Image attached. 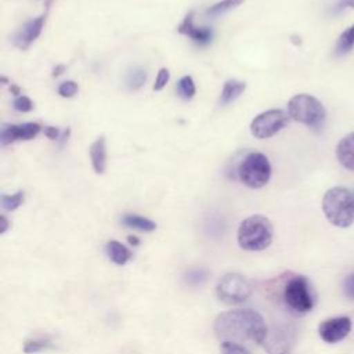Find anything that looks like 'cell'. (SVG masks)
<instances>
[{
    "instance_id": "cell-9",
    "label": "cell",
    "mask_w": 354,
    "mask_h": 354,
    "mask_svg": "<svg viewBox=\"0 0 354 354\" xmlns=\"http://www.w3.org/2000/svg\"><path fill=\"white\" fill-rule=\"evenodd\" d=\"M351 330V319L348 317H333L322 321L318 326L321 339L326 343H337L343 340Z\"/></svg>"
},
{
    "instance_id": "cell-14",
    "label": "cell",
    "mask_w": 354,
    "mask_h": 354,
    "mask_svg": "<svg viewBox=\"0 0 354 354\" xmlns=\"http://www.w3.org/2000/svg\"><path fill=\"white\" fill-rule=\"evenodd\" d=\"M90 159L93 169L97 174L104 173L105 166H106V145H105V138L100 137L97 138L91 147H90Z\"/></svg>"
},
{
    "instance_id": "cell-32",
    "label": "cell",
    "mask_w": 354,
    "mask_h": 354,
    "mask_svg": "<svg viewBox=\"0 0 354 354\" xmlns=\"http://www.w3.org/2000/svg\"><path fill=\"white\" fill-rule=\"evenodd\" d=\"M64 71H65V66H64V65H58V66L54 69V73H53V75H54V76H59Z\"/></svg>"
},
{
    "instance_id": "cell-33",
    "label": "cell",
    "mask_w": 354,
    "mask_h": 354,
    "mask_svg": "<svg viewBox=\"0 0 354 354\" xmlns=\"http://www.w3.org/2000/svg\"><path fill=\"white\" fill-rule=\"evenodd\" d=\"M127 241H129L131 245H134V246H137V245L140 243L138 238H137V236H133V235H129V236H127Z\"/></svg>"
},
{
    "instance_id": "cell-12",
    "label": "cell",
    "mask_w": 354,
    "mask_h": 354,
    "mask_svg": "<svg viewBox=\"0 0 354 354\" xmlns=\"http://www.w3.org/2000/svg\"><path fill=\"white\" fill-rule=\"evenodd\" d=\"M178 32L188 36L196 44H207V43H210V40L213 37L212 29H209L206 26H196L194 24V12L192 11L189 14H187L184 21L178 25Z\"/></svg>"
},
{
    "instance_id": "cell-35",
    "label": "cell",
    "mask_w": 354,
    "mask_h": 354,
    "mask_svg": "<svg viewBox=\"0 0 354 354\" xmlns=\"http://www.w3.org/2000/svg\"><path fill=\"white\" fill-rule=\"evenodd\" d=\"M292 37H293V39H300V37H297V36H292ZM292 41H295L296 44H300V43H301V40H292Z\"/></svg>"
},
{
    "instance_id": "cell-6",
    "label": "cell",
    "mask_w": 354,
    "mask_h": 354,
    "mask_svg": "<svg viewBox=\"0 0 354 354\" xmlns=\"http://www.w3.org/2000/svg\"><path fill=\"white\" fill-rule=\"evenodd\" d=\"M252 283L241 274L230 272L221 277L216 286V295L225 304H238L249 299L252 295Z\"/></svg>"
},
{
    "instance_id": "cell-27",
    "label": "cell",
    "mask_w": 354,
    "mask_h": 354,
    "mask_svg": "<svg viewBox=\"0 0 354 354\" xmlns=\"http://www.w3.org/2000/svg\"><path fill=\"white\" fill-rule=\"evenodd\" d=\"M14 108L18 111V112H29L32 111L33 108V104L32 101L25 97V95H18L15 100H14Z\"/></svg>"
},
{
    "instance_id": "cell-19",
    "label": "cell",
    "mask_w": 354,
    "mask_h": 354,
    "mask_svg": "<svg viewBox=\"0 0 354 354\" xmlns=\"http://www.w3.org/2000/svg\"><path fill=\"white\" fill-rule=\"evenodd\" d=\"M145 82H147V72L142 68L136 66L130 69L126 75V86L131 91L141 88L145 84Z\"/></svg>"
},
{
    "instance_id": "cell-1",
    "label": "cell",
    "mask_w": 354,
    "mask_h": 354,
    "mask_svg": "<svg viewBox=\"0 0 354 354\" xmlns=\"http://www.w3.org/2000/svg\"><path fill=\"white\" fill-rule=\"evenodd\" d=\"M214 333L220 342L231 343H263L267 336L264 318L254 310L238 308L221 313L214 321Z\"/></svg>"
},
{
    "instance_id": "cell-10",
    "label": "cell",
    "mask_w": 354,
    "mask_h": 354,
    "mask_svg": "<svg viewBox=\"0 0 354 354\" xmlns=\"http://www.w3.org/2000/svg\"><path fill=\"white\" fill-rule=\"evenodd\" d=\"M40 124L37 123H22L8 124L1 130V144L7 145L14 141H26L35 138L40 133Z\"/></svg>"
},
{
    "instance_id": "cell-15",
    "label": "cell",
    "mask_w": 354,
    "mask_h": 354,
    "mask_svg": "<svg viewBox=\"0 0 354 354\" xmlns=\"http://www.w3.org/2000/svg\"><path fill=\"white\" fill-rule=\"evenodd\" d=\"M105 250L109 260L118 266H124L131 259V252L119 241H109Z\"/></svg>"
},
{
    "instance_id": "cell-2",
    "label": "cell",
    "mask_w": 354,
    "mask_h": 354,
    "mask_svg": "<svg viewBox=\"0 0 354 354\" xmlns=\"http://www.w3.org/2000/svg\"><path fill=\"white\" fill-rule=\"evenodd\" d=\"M322 212L332 225L350 227L354 223V195L344 187L329 188L322 198Z\"/></svg>"
},
{
    "instance_id": "cell-3",
    "label": "cell",
    "mask_w": 354,
    "mask_h": 354,
    "mask_svg": "<svg viewBox=\"0 0 354 354\" xmlns=\"http://www.w3.org/2000/svg\"><path fill=\"white\" fill-rule=\"evenodd\" d=\"M272 232V224L267 217L261 214L250 216L239 224L236 235L238 245L241 249L249 252L264 250L271 245Z\"/></svg>"
},
{
    "instance_id": "cell-8",
    "label": "cell",
    "mask_w": 354,
    "mask_h": 354,
    "mask_svg": "<svg viewBox=\"0 0 354 354\" xmlns=\"http://www.w3.org/2000/svg\"><path fill=\"white\" fill-rule=\"evenodd\" d=\"M288 115L281 109H268L257 116L250 123V133L259 138H270L278 131H281L288 124Z\"/></svg>"
},
{
    "instance_id": "cell-11",
    "label": "cell",
    "mask_w": 354,
    "mask_h": 354,
    "mask_svg": "<svg viewBox=\"0 0 354 354\" xmlns=\"http://www.w3.org/2000/svg\"><path fill=\"white\" fill-rule=\"evenodd\" d=\"M44 19H46V15H40L35 19H30L28 21L22 29L14 36L12 41L14 44L21 48V50H25L30 46L32 41H35L39 35L41 33V29H43V25H44Z\"/></svg>"
},
{
    "instance_id": "cell-25",
    "label": "cell",
    "mask_w": 354,
    "mask_h": 354,
    "mask_svg": "<svg viewBox=\"0 0 354 354\" xmlns=\"http://www.w3.org/2000/svg\"><path fill=\"white\" fill-rule=\"evenodd\" d=\"M76 93H77V84L72 80H66V82L61 83L58 87V94L65 98L73 97Z\"/></svg>"
},
{
    "instance_id": "cell-7",
    "label": "cell",
    "mask_w": 354,
    "mask_h": 354,
    "mask_svg": "<svg viewBox=\"0 0 354 354\" xmlns=\"http://www.w3.org/2000/svg\"><path fill=\"white\" fill-rule=\"evenodd\" d=\"M283 300L286 306L296 311V313H308L314 307V299L310 290L308 281L301 277L296 275L292 277L283 288Z\"/></svg>"
},
{
    "instance_id": "cell-18",
    "label": "cell",
    "mask_w": 354,
    "mask_h": 354,
    "mask_svg": "<svg viewBox=\"0 0 354 354\" xmlns=\"http://www.w3.org/2000/svg\"><path fill=\"white\" fill-rule=\"evenodd\" d=\"M122 223L129 228L142 231V232H151L156 230V224L152 220L138 214H124L122 217Z\"/></svg>"
},
{
    "instance_id": "cell-22",
    "label": "cell",
    "mask_w": 354,
    "mask_h": 354,
    "mask_svg": "<svg viewBox=\"0 0 354 354\" xmlns=\"http://www.w3.org/2000/svg\"><path fill=\"white\" fill-rule=\"evenodd\" d=\"M24 202V192L18 191L12 195H1V206L4 210H15Z\"/></svg>"
},
{
    "instance_id": "cell-4",
    "label": "cell",
    "mask_w": 354,
    "mask_h": 354,
    "mask_svg": "<svg viewBox=\"0 0 354 354\" xmlns=\"http://www.w3.org/2000/svg\"><path fill=\"white\" fill-rule=\"evenodd\" d=\"M288 115L308 127L319 129L326 118V112L319 100L310 94H296L288 102Z\"/></svg>"
},
{
    "instance_id": "cell-16",
    "label": "cell",
    "mask_w": 354,
    "mask_h": 354,
    "mask_svg": "<svg viewBox=\"0 0 354 354\" xmlns=\"http://www.w3.org/2000/svg\"><path fill=\"white\" fill-rule=\"evenodd\" d=\"M246 88V84L239 80H227L220 94V105H228L235 101Z\"/></svg>"
},
{
    "instance_id": "cell-20",
    "label": "cell",
    "mask_w": 354,
    "mask_h": 354,
    "mask_svg": "<svg viewBox=\"0 0 354 354\" xmlns=\"http://www.w3.org/2000/svg\"><path fill=\"white\" fill-rule=\"evenodd\" d=\"M245 0H221L213 6H210L207 10H206V14L209 17H218V15H223L225 12H228L232 8H236L238 6H241Z\"/></svg>"
},
{
    "instance_id": "cell-24",
    "label": "cell",
    "mask_w": 354,
    "mask_h": 354,
    "mask_svg": "<svg viewBox=\"0 0 354 354\" xmlns=\"http://www.w3.org/2000/svg\"><path fill=\"white\" fill-rule=\"evenodd\" d=\"M220 350L223 354H250L242 344L231 342H221Z\"/></svg>"
},
{
    "instance_id": "cell-17",
    "label": "cell",
    "mask_w": 354,
    "mask_h": 354,
    "mask_svg": "<svg viewBox=\"0 0 354 354\" xmlns=\"http://www.w3.org/2000/svg\"><path fill=\"white\" fill-rule=\"evenodd\" d=\"M354 48V24L346 28L336 40L335 55L343 57Z\"/></svg>"
},
{
    "instance_id": "cell-31",
    "label": "cell",
    "mask_w": 354,
    "mask_h": 354,
    "mask_svg": "<svg viewBox=\"0 0 354 354\" xmlns=\"http://www.w3.org/2000/svg\"><path fill=\"white\" fill-rule=\"evenodd\" d=\"M0 220H1V232L4 234L8 228V220L6 218V216H0Z\"/></svg>"
},
{
    "instance_id": "cell-21",
    "label": "cell",
    "mask_w": 354,
    "mask_h": 354,
    "mask_svg": "<svg viewBox=\"0 0 354 354\" xmlns=\"http://www.w3.org/2000/svg\"><path fill=\"white\" fill-rule=\"evenodd\" d=\"M195 83L191 76H183L177 83V93L183 100H191L195 95Z\"/></svg>"
},
{
    "instance_id": "cell-23",
    "label": "cell",
    "mask_w": 354,
    "mask_h": 354,
    "mask_svg": "<svg viewBox=\"0 0 354 354\" xmlns=\"http://www.w3.org/2000/svg\"><path fill=\"white\" fill-rule=\"evenodd\" d=\"M50 347V342L48 340H29L25 343V347H24V351L26 354H35V353H39L44 348Z\"/></svg>"
},
{
    "instance_id": "cell-34",
    "label": "cell",
    "mask_w": 354,
    "mask_h": 354,
    "mask_svg": "<svg viewBox=\"0 0 354 354\" xmlns=\"http://www.w3.org/2000/svg\"><path fill=\"white\" fill-rule=\"evenodd\" d=\"M10 90H11V93H12L14 95H18V94H19V88H18L17 86H14V84H11Z\"/></svg>"
},
{
    "instance_id": "cell-13",
    "label": "cell",
    "mask_w": 354,
    "mask_h": 354,
    "mask_svg": "<svg viewBox=\"0 0 354 354\" xmlns=\"http://www.w3.org/2000/svg\"><path fill=\"white\" fill-rule=\"evenodd\" d=\"M336 159L350 171H354V131L344 136L336 145Z\"/></svg>"
},
{
    "instance_id": "cell-5",
    "label": "cell",
    "mask_w": 354,
    "mask_h": 354,
    "mask_svg": "<svg viewBox=\"0 0 354 354\" xmlns=\"http://www.w3.org/2000/svg\"><path fill=\"white\" fill-rule=\"evenodd\" d=\"M238 178L249 188L264 187L271 177V165L268 158L261 152L248 153L236 169Z\"/></svg>"
},
{
    "instance_id": "cell-30",
    "label": "cell",
    "mask_w": 354,
    "mask_h": 354,
    "mask_svg": "<svg viewBox=\"0 0 354 354\" xmlns=\"http://www.w3.org/2000/svg\"><path fill=\"white\" fill-rule=\"evenodd\" d=\"M44 134L50 140H58L59 138V130L57 127H53V126H46L44 127Z\"/></svg>"
},
{
    "instance_id": "cell-28",
    "label": "cell",
    "mask_w": 354,
    "mask_h": 354,
    "mask_svg": "<svg viewBox=\"0 0 354 354\" xmlns=\"http://www.w3.org/2000/svg\"><path fill=\"white\" fill-rule=\"evenodd\" d=\"M347 8H354V0H337L333 6H330L329 11L332 15H336Z\"/></svg>"
},
{
    "instance_id": "cell-29",
    "label": "cell",
    "mask_w": 354,
    "mask_h": 354,
    "mask_svg": "<svg viewBox=\"0 0 354 354\" xmlns=\"http://www.w3.org/2000/svg\"><path fill=\"white\" fill-rule=\"evenodd\" d=\"M343 290H344V295L354 300V272L350 274L346 279H344V283H343Z\"/></svg>"
},
{
    "instance_id": "cell-26",
    "label": "cell",
    "mask_w": 354,
    "mask_h": 354,
    "mask_svg": "<svg viewBox=\"0 0 354 354\" xmlns=\"http://www.w3.org/2000/svg\"><path fill=\"white\" fill-rule=\"evenodd\" d=\"M170 79V73L166 68H160L158 75H156V79H155V84H153V90L155 91H160L169 82Z\"/></svg>"
}]
</instances>
